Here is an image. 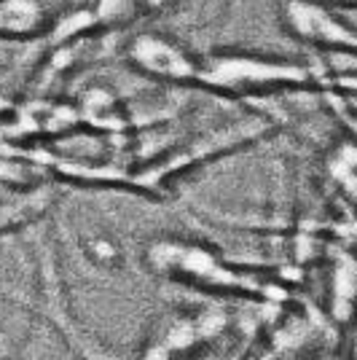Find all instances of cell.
Segmentation results:
<instances>
[{
  "label": "cell",
  "mask_w": 357,
  "mask_h": 360,
  "mask_svg": "<svg viewBox=\"0 0 357 360\" xmlns=\"http://www.w3.org/2000/svg\"><path fill=\"white\" fill-rule=\"evenodd\" d=\"M314 84L309 65L266 54L247 51H215L199 57V78L196 86L228 97L266 94L280 89H301Z\"/></svg>",
  "instance_id": "obj_1"
},
{
  "label": "cell",
  "mask_w": 357,
  "mask_h": 360,
  "mask_svg": "<svg viewBox=\"0 0 357 360\" xmlns=\"http://www.w3.org/2000/svg\"><path fill=\"white\" fill-rule=\"evenodd\" d=\"M148 264L153 271L175 280H191L194 285L218 288V290H234V293H258L253 277H245L237 269L223 264L207 248L194 242H180L175 237L159 240L148 248Z\"/></svg>",
  "instance_id": "obj_2"
},
{
  "label": "cell",
  "mask_w": 357,
  "mask_h": 360,
  "mask_svg": "<svg viewBox=\"0 0 357 360\" xmlns=\"http://www.w3.org/2000/svg\"><path fill=\"white\" fill-rule=\"evenodd\" d=\"M124 57L145 78L172 84V86H196L199 57H194L186 46L164 32L145 30L134 35L124 49Z\"/></svg>",
  "instance_id": "obj_3"
},
{
  "label": "cell",
  "mask_w": 357,
  "mask_h": 360,
  "mask_svg": "<svg viewBox=\"0 0 357 360\" xmlns=\"http://www.w3.org/2000/svg\"><path fill=\"white\" fill-rule=\"evenodd\" d=\"M280 19L296 41L320 49H339L357 54V30H352L333 6L320 0H283Z\"/></svg>",
  "instance_id": "obj_4"
},
{
  "label": "cell",
  "mask_w": 357,
  "mask_h": 360,
  "mask_svg": "<svg viewBox=\"0 0 357 360\" xmlns=\"http://www.w3.org/2000/svg\"><path fill=\"white\" fill-rule=\"evenodd\" d=\"M46 27V8L41 0H0V38L27 41Z\"/></svg>",
  "instance_id": "obj_5"
},
{
  "label": "cell",
  "mask_w": 357,
  "mask_h": 360,
  "mask_svg": "<svg viewBox=\"0 0 357 360\" xmlns=\"http://www.w3.org/2000/svg\"><path fill=\"white\" fill-rule=\"evenodd\" d=\"M330 307L336 320L352 317L357 312V258L355 255H342L336 258V271H333V293H330Z\"/></svg>",
  "instance_id": "obj_6"
},
{
  "label": "cell",
  "mask_w": 357,
  "mask_h": 360,
  "mask_svg": "<svg viewBox=\"0 0 357 360\" xmlns=\"http://www.w3.org/2000/svg\"><path fill=\"white\" fill-rule=\"evenodd\" d=\"M86 255L91 264L103 269H116L121 266V248L110 237H89L86 242Z\"/></svg>",
  "instance_id": "obj_7"
},
{
  "label": "cell",
  "mask_w": 357,
  "mask_h": 360,
  "mask_svg": "<svg viewBox=\"0 0 357 360\" xmlns=\"http://www.w3.org/2000/svg\"><path fill=\"white\" fill-rule=\"evenodd\" d=\"M140 3H143V8H145V6H150V8H159V6H164L167 0H140Z\"/></svg>",
  "instance_id": "obj_8"
},
{
  "label": "cell",
  "mask_w": 357,
  "mask_h": 360,
  "mask_svg": "<svg viewBox=\"0 0 357 360\" xmlns=\"http://www.w3.org/2000/svg\"><path fill=\"white\" fill-rule=\"evenodd\" d=\"M320 360H344V358H333V355H325V358H320Z\"/></svg>",
  "instance_id": "obj_9"
}]
</instances>
